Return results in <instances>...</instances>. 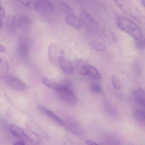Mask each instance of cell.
Returning a JSON list of instances; mask_svg holds the SVG:
<instances>
[{
  "label": "cell",
  "instance_id": "6da1fadb",
  "mask_svg": "<svg viewBox=\"0 0 145 145\" xmlns=\"http://www.w3.org/2000/svg\"><path fill=\"white\" fill-rule=\"evenodd\" d=\"M116 22L120 29L135 39L137 40L142 37V32L139 27L131 19L125 17L120 16L117 18Z\"/></svg>",
  "mask_w": 145,
  "mask_h": 145
},
{
  "label": "cell",
  "instance_id": "7a4b0ae2",
  "mask_svg": "<svg viewBox=\"0 0 145 145\" xmlns=\"http://www.w3.org/2000/svg\"><path fill=\"white\" fill-rule=\"evenodd\" d=\"M116 5L126 14L134 18L139 23H145V17L134 3L130 0H115Z\"/></svg>",
  "mask_w": 145,
  "mask_h": 145
},
{
  "label": "cell",
  "instance_id": "3957f363",
  "mask_svg": "<svg viewBox=\"0 0 145 145\" xmlns=\"http://www.w3.org/2000/svg\"><path fill=\"white\" fill-rule=\"evenodd\" d=\"M55 92L59 99L65 104L73 106L77 103V98L72 89L62 86L60 89L55 90Z\"/></svg>",
  "mask_w": 145,
  "mask_h": 145
},
{
  "label": "cell",
  "instance_id": "277c9868",
  "mask_svg": "<svg viewBox=\"0 0 145 145\" xmlns=\"http://www.w3.org/2000/svg\"><path fill=\"white\" fill-rule=\"evenodd\" d=\"M1 80L6 86L12 89L22 91L26 90L27 86L20 79L11 75H5L1 78Z\"/></svg>",
  "mask_w": 145,
  "mask_h": 145
},
{
  "label": "cell",
  "instance_id": "5b68a950",
  "mask_svg": "<svg viewBox=\"0 0 145 145\" xmlns=\"http://www.w3.org/2000/svg\"><path fill=\"white\" fill-rule=\"evenodd\" d=\"M64 51L60 46L56 43H51L48 50L49 59L53 64H59L60 59L64 56Z\"/></svg>",
  "mask_w": 145,
  "mask_h": 145
},
{
  "label": "cell",
  "instance_id": "8992f818",
  "mask_svg": "<svg viewBox=\"0 0 145 145\" xmlns=\"http://www.w3.org/2000/svg\"><path fill=\"white\" fill-rule=\"evenodd\" d=\"M53 8V5L50 1L40 0H37L35 9L41 14H46L51 12Z\"/></svg>",
  "mask_w": 145,
  "mask_h": 145
},
{
  "label": "cell",
  "instance_id": "52a82bcc",
  "mask_svg": "<svg viewBox=\"0 0 145 145\" xmlns=\"http://www.w3.org/2000/svg\"><path fill=\"white\" fill-rule=\"evenodd\" d=\"M79 17L82 21L83 25L88 30L92 31L96 28V23L89 14L83 12L80 14Z\"/></svg>",
  "mask_w": 145,
  "mask_h": 145
},
{
  "label": "cell",
  "instance_id": "ba28073f",
  "mask_svg": "<svg viewBox=\"0 0 145 145\" xmlns=\"http://www.w3.org/2000/svg\"><path fill=\"white\" fill-rule=\"evenodd\" d=\"M31 19L27 16L22 14H16L12 19V24L14 27L17 28L26 27L31 23Z\"/></svg>",
  "mask_w": 145,
  "mask_h": 145
},
{
  "label": "cell",
  "instance_id": "9c48e42d",
  "mask_svg": "<svg viewBox=\"0 0 145 145\" xmlns=\"http://www.w3.org/2000/svg\"><path fill=\"white\" fill-rule=\"evenodd\" d=\"M74 64L78 74L82 75H87L90 65L86 61L83 59H77L74 61Z\"/></svg>",
  "mask_w": 145,
  "mask_h": 145
},
{
  "label": "cell",
  "instance_id": "30bf717a",
  "mask_svg": "<svg viewBox=\"0 0 145 145\" xmlns=\"http://www.w3.org/2000/svg\"><path fill=\"white\" fill-rule=\"evenodd\" d=\"M26 125L30 130L39 138H42L46 140H48V135L34 122L31 121H29L27 122Z\"/></svg>",
  "mask_w": 145,
  "mask_h": 145
},
{
  "label": "cell",
  "instance_id": "8fae6325",
  "mask_svg": "<svg viewBox=\"0 0 145 145\" xmlns=\"http://www.w3.org/2000/svg\"><path fill=\"white\" fill-rule=\"evenodd\" d=\"M38 108L41 112L57 124L61 126H63L64 125L63 121L52 111L40 105L38 106Z\"/></svg>",
  "mask_w": 145,
  "mask_h": 145
},
{
  "label": "cell",
  "instance_id": "7c38bea8",
  "mask_svg": "<svg viewBox=\"0 0 145 145\" xmlns=\"http://www.w3.org/2000/svg\"><path fill=\"white\" fill-rule=\"evenodd\" d=\"M59 64L61 69L64 72L67 74H71L73 72V64L69 59L64 57L60 59Z\"/></svg>",
  "mask_w": 145,
  "mask_h": 145
},
{
  "label": "cell",
  "instance_id": "4fadbf2b",
  "mask_svg": "<svg viewBox=\"0 0 145 145\" xmlns=\"http://www.w3.org/2000/svg\"><path fill=\"white\" fill-rule=\"evenodd\" d=\"M66 125L68 129L74 135L79 136L82 133L81 127L75 121L71 119H68L66 122Z\"/></svg>",
  "mask_w": 145,
  "mask_h": 145
},
{
  "label": "cell",
  "instance_id": "5bb4252c",
  "mask_svg": "<svg viewBox=\"0 0 145 145\" xmlns=\"http://www.w3.org/2000/svg\"><path fill=\"white\" fill-rule=\"evenodd\" d=\"M65 21L67 23L76 28H80L83 25L80 17L74 14L67 16Z\"/></svg>",
  "mask_w": 145,
  "mask_h": 145
},
{
  "label": "cell",
  "instance_id": "9a60e30c",
  "mask_svg": "<svg viewBox=\"0 0 145 145\" xmlns=\"http://www.w3.org/2000/svg\"><path fill=\"white\" fill-rule=\"evenodd\" d=\"M18 51L19 55L22 57H26L28 53V47L27 42L24 40H22L18 43Z\"/></svg>",
  "mask_w": 145,
  "mask_h": 145
},
{
  "label": "cell",
  "instance_id": "2e32d148",
  "mask_svg": "<svg viewBox=\"0 0 145 145\" xmlns=\"http://www.w3.org/2000/svg\"><path fill=\"white\" fill-rule=\"evenodd\" d=\"M134 97L139 104L145 106V93L144 89L141 88L136 89L134 92Z\"/></svg>",
  "mask_w": 145,
  "mask_h": 145
},
{
  "label": "cell",
  "instance_id": "e0dca14e",
  "mask_svg": "<svg viewBox=\"0 0 145 145\" xmlns=\"http://www.w3.org/2000/svg\"><path fill=\"white\" fill-rule=\"evenodd\" d=\"M9 129L12 134L16 137L22 138H27L25 132L16 125H10Z\"/></svg>",
  "mask_w": 145,
  "mask_h": 145
},
{
  "label": "cell",
  "instance_id": "ac0fdd59",
  "mask_svg": "<svg viewBox=\"0 0 145 145\" xmlns=\"http://www.w3.org/2000/svg\"><path fill=\"white\" fill-rule=\"evenodd\" d=\"M58 4L59 9L62 13L67 16L74 14L73 10L69 4L63 2H60Z\"/></svg>",
  "mask_w": 145,
  "mask_h": 145
},
{
  "label": "cell",
  "instance_id": "d6986e66",
  "mask_svg": "<svg viewBox=\"0 0 145 145\" xmlns=\"http://www.w3.org/2000/svg\"><path fill=\"white\" fill-rule=\"evenodd\" d=\"M42 81L44 84L46 86L55 90L60 89L62 87L60 83H57L50 81L46 77L43 78Z\"/></svg>",
  "mask_w": 145,
  "mask_h": 145
},
{
  "label": "cell",
  "instance_id": "ffe728a7",
  "mask_svg": "<svg viewBox=\"0 0 145 145\" xmlns=\"http://www.w3.org/2000/svg\"><path fill=\"white\" fill-rule=\"evenodd\" d=\"M87 75L95 79H99L101 77V74L95 67L90 65Z\"/></svg>",
  "mask_w": 145,
  "mask_h": 145
},
{
  "label": "cell",
  "instance_id": "44dd1931",
  "mask_svg": "<svg viewBox=\"0 0 145 145\" xmlns=\"http://www.w3.org/2000/svg\"><path fill=\"white\" fill-rule=\"evenodd\" d=\"M135 117L136 120L141 122H144L145 121L144 109H136L134 112Z\"/></svg>",
  "mask_w": 145,
  "mask_h": 145
},
{
  "label": "cell",
  "instance_id": "7402d4cb",
  "mask_svg": "<svg viewBox=\"0 0 145 145\" xmlns=\"http://www.w3.org/2000/svg\"><path fill=\"white\" fill-rule=\"evenodd\" d=\"M102 32L103 36L106 38L114 42H116L117 39L116 37L110 30L105 28L103 30Z\"/></svg>",
  "mask_w": 145,
  "mask_h": 145
},
{
  "label": "cell",
  "instance_id": "603a6c76",
  "mask_svg": "<svg viewBox=\"0 0 145 145\" xmlns=\"http://www.w3.org/2000/svg\"><path fill=\"white\" fill-rule=\"evenodd\" d=\"M37 0H20L22 4L31 9H35Z\"/></svg>",
  "mask_w": 145,
  "mask_h": 145
},
{
  "label": "cell",
  "instance_id": "cb8c5ba5",
  "mask_svg": "<svg viewBox=\"0 0 145 145\" xmlns=\"http://www.w3.org/2000/svg\"><path fill=\"white\" fill-rule=\"evenodd\" d=\"M91 45L93 48L99 51L104 52L106 50V47L104 44L97 41L93 42Z\"/></svg>",
  "mask_w": 145,
  "mask_h": 145
},
{
  "label": "cell",
  "instance_id": "d4e9b609",
  "mask_svg": "<svg viewBox=\"0 0 145 145\" xmlns=\"http://www.w3.org/2000/svg\"><path fill=\"white\" fill-rule=\"evenodd\" d=\"M89 87L91 90L94 93H99L102 90L101 86L96 82L91 83Z\"/></svg>",
  "mask_w": 145,
  "mask_h": 145
},
{
  "label": "cell",
  "instance_id": "484cf974",
  "mask_svg": "<svg viewBox=\"0 0 145 145\" xmlns=\"http://www.w3.org/2000/svg\"><path fill=\"white\" fill-rule=\"evenodd\" d=\"M112 83L114 88L116 89H119L121 87V83L119 78L116 76H112Z\"/></svg>",
  "mask_w": 145,
  "mask_h": 145
},
{
  "label": "cell",
  "instance_id": "4316f807",
  "mask_svg": "<svg viewBox=\"0 0 145 145\" xmlns=\"http://www.w3.org/2000/svg\"><path fill=\"white\" fill-rule=\"evenodd\" d=\"M9 69V65L6 61L0 57V69L7 70Z\"/></svg>",
  "mask_w": 145,
  "mask_h": 145
},
{
  "label": "cell",
  "instance_id": "83f0119b",
  "mask_svg": "<svg viewBox=\"0 0 145 145\" xmlns=\"http://www.w3.org/2000/svg\"><path fill=\"white\" fill-rule=\"evenodd\" d=\"M137 45L140 48H143L145 46L144 37H142L139 39L136 40Z\"/></svg>",
  "mask_w": 145,
  "mask_h": 145
},
{
  "label": "cell",
  "instance_id": "f1b7e54d",
  "mask_svg": "<svg viewBox=\"0 0 145 145\" xmlns=\"http://www.w3.org/2000/svg\"><path fill=\"white\" fill-rule=\"evenodd\" d=\"M87 145H101L95 141L91 139H88L86 140Z\"/></svg>",
  "mask_w": 145,
  "mask_h": 145
},
{
  "label": "cell",
  "instance_id": "f546056e",
  "mask_svg": "<svg viewBox=\"0 0 145 145\" xmlns=\"http://www.w3.org/2000/svg\"><path fill=\"white\" fill-rule=\"evenodd\" d=\"M5 14V11L3 7L0 5V16L3 17Z\"/></svg>",
  "mask_w": 145,
  "mask_h": 145
},
{
  "label": "cell",
  "instance_id": "4dcf8cb0",
  "mask_svg": "<svg viewBox=\"0 0 145 145\" xmlns=\"http://www.w3.org/2000/svg\"><path fill=\"white\" fill-rule=\"evenodd\" d=\"M13 145H25V144L24 141L19 140L16 142Z\"/></svg>",
  "mask_w": 145,
  "mask_h": 145
},
{
  "label": "cell",
  "instance_id": "1f68e13d",
  "mask_svg": "<svg viewBox=\"0 0 145 145\" xmlns=\"http://www.w3.org/2000/svg\"><path fill=\"white\" fill-rule=\"evenodd\" d=\"M6 50L5 47L2 45L0 44V52H4Z\"/></svg>",
  "mask_w": 145,
  "mask_h": 145
},
{
  "label": "cell",
  "instance_id": "d6a6232c",
  "mask_svg": "<svg viewBox=\"0 0 145 145\" xmlns=\"http://www.w3.org/2000/svg\"><path fill=\"white\" fill-rule=\"evenodd\" d=\"M141 3L142 5L144 7H145V0H142L141 1Z\"/></svg>",
  "mask_w": 145,
  "mask_h": 145
},
{
  "label": "cell",
  "instance_id": "836d02e7",
  "mask_svg": "<svg viewBox=\"0 0 145 145\" xmlns=\"http://www.w3.org/2000/svg\"><path fill=\"white\" fill-rule=\"evenodd\" d=\"M3 25L2 22L0 18V29H1Z\"/></svg>",
  "mask_w": 145,
  "mask_h": 145
}]
</instances>
